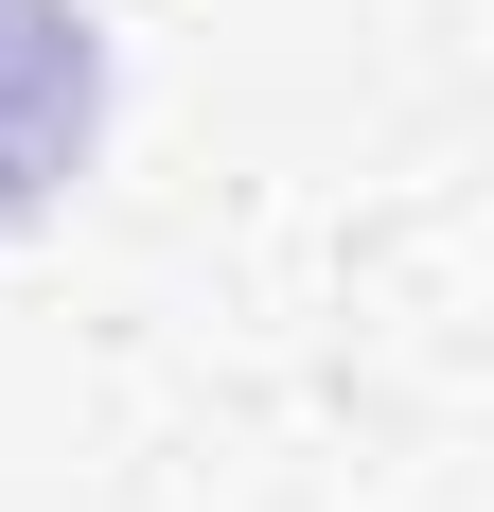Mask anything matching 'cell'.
<instances>
[{"label":"cell","mask_w":494,"mask_h":512,"mask_svg":"<svg viewBox=\"0 0 494 512\" xmlns=\"http://www.w3.org/2000/svg\"><path fill=\"white\" fill-rule=\"evenodd\" d=\"M89 142V18L71 0H0V212L53 195Z\"/></svg>","instance_id":"6da1fadb"}]
</instances>
